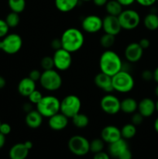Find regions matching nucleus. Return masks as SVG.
Here are the masks:
<instances>
[{"mask_svg":"<svg viewBox=\"0 0 158 159\" xmlns=\"http://www.w3.org/2000/svg\"><path fill=\"white\" fill-rule=\"evenodd\" d=\"M93 159H110L109 155L107 153L103 152H99V153L94 154V158Z\"/></svg>","mask_w":158,"mask_h":159,"instance_id":"nucleus-43","label":"nucleus"},{"mask_svg":"<svg viewBox=\"0 0 158 159\" xmlns=\"http://www.w3.org/2000/svg\"><path fill=\"white\" fill-rule=\"evenodd\" d=\"M68 148L74 155L83 156L90 152V142L81 135H74L68 141Z\"/></svg>","mask_w":158,"mask_h":159,"instance_id":"nucleus-8","label":"nucleus"},{"mask_svg":"<svg viewBox=\"0 0 158 159\" xmlns=\"http://www.w3.org/2000/svg\"><path fill=\"white\" fill-rule=\"evenodd\" d=\"M24 144L28 150H30V149L33 148V143H32V141H26V142L24 143Z\"/></svg>","mask_w":158,"mask_h":159,"instance_id":"nucleus-51","label":"nucleus"},{"mask_svg":"<svg viewBox=\"0 0 158 159\" xmlns=\"http://www.w3.org/2000/svg\"><path fill=\"white\" fill-rule=\"evenodd\" d=\"M121 101L114 95L107 93L102 98L100 107L104 113L108 115H116L120 110Z\"/></svg>","mask_w":158,"mask_h":159,"instance_id":"nucleus-11","label":"nucleus"},{"mask_svg":"<svg viewBox=\"0 0 158 159\" xmlns=\"http://www.w3.org/2000/svg\"><path fill=\"white\" fill-rule=\"evenodd\" d=\"M11 130V126L9 125V124H6V123H2L0 125V133H2V134H4L5 136L6 135H8L9 134H10Z\"/></svg>","mask_w":158,"mask_h":159,"instance_id":"nucleus-39","label":"nucleus"},{"mask_svg":"<svg viewBox=\"0 0 158 159\" xmlns=\"http://www.w3.org/2000/svg\"><path fill=\"white\" fill-rule=\"evenodd\" d=\"M141 78L143 80L146 81V82H150V81L153 79V72L150 70H144L141 73Z\"/></svg>","mask_w":158,"mask_h":159,"instance_id":"nucleus-38","label":"nucleus"},{"mask_svg":"<svg viewBox=\"0 0 158 159\" xmlns=\"http://www.w3.org/2000/svg\"><path fill=\"white\" fill-rule=\"evenodd\" d=\"M144 117L139 113V112H135L134 113H133L131 117V123L133 124H134L135 126H139L143 121Z\"/></svg>","mask_w":158,"mask_h":159,"instance_id":"nucleus-35","label":"nucleus"},{"mask_svg":"<svg viewBox=\"0 0 158 159\" xmlns=\"http://www.w3.org/2000/svg\"><path fill=\"white\" fill-rule=\"evenodd\" d=\"M29 151L24 143H18L9 150V158L10 159H26L29 155Z\"/></svg>","mask_w":158,"mask_h":159,"instance_id":"nucleus-22","label":"nucleus"},{"mask_svg":"<svg viewBox=\"0 0 158 159\" xmlns=\"http://www.w3.org/2000/svg\"><path fill=\"white\" fill-rule=\"evenodd\" d=\"M127 149H129L128 143L122 138L108 145V152L110 155L116 158H119V155H122Z\"/></svg>","mask_w":158,"mask_h":159,"instance_id":"nucleus-19","label":"nucleus"},{"mask_svg":"<svg viewBox=\"0 0 158 159\" xmlns=\"http://www.w3.org/2000/svg\"><path fill=\"white\" fill-rule=\"evenodd\" d=\"M136 126L134 124H126L120 129L121 130V136L122 138L125 140L131 139L133 137H135L136 134Z\"/></svg>","mask_w":158,"mask_h":159,"instance_id":"nucleus-28","label":"nucleus"},{"mask_svg":"<svg viewBox=\"0 0 158 159\" xmlns=\"http://www.w3.org/2000/svg\"><path fill=\"white\" fill-rule=\"evenodd\" d=\"M40 66L43 68V71L54 69V60H53V57H49V56H45V57H43L41 59V61H40Z\"/></svg>","mask_w":158,"mask_h":159,"instance_id":"nucleus-33","label":"nucleus"},{"mask_svg":"<svg viewBox=\"0 0 158 159\" xmlns=\"http://www.w3.org/2000/svg\"><path fill=\"white\" fill-rule=\"evenodd\" d=\"M80 0H54L55 6L60 12H68L78 5Z\"/></svg>","mask_w":158,"mask_h":159,"instance_id":"nucleus-24","label":"nucleus"},{"mask_svg":"<svg viewBox=\"0 0 158 159\" xmlns=\"http://www.w3.org/2000/svg\"><path fill=\"white\" fill-rule=\"evenodd\" d=\"M1 124H2V123H1V121H0V125H1Z\"/></svg>","mask_w":158,"mask_h":159,"instance_id":"nucleus-57","label":"nucleus"},{"mask_svg":"<svg viewBox=\"0 0 158 159\" xmlns=\"http://www.w3.org/2000/svg\"><path fill=\"white\" fill-rule=\"evenodd\" d=\"M6 79L2 77V76H0V89H2L6 86Z\"/></svg>","mask_w":158,"mask_h":159,"instance_id":"nucleus-50","label":"nucleus"},{"mask_svg":"<svg viewBox=\"0 0 158 159\" xmlns=\"http://www.w3.org/2000/svg\"><path fill=\"white\" fill-rule=\"evenodd\" d=\"M50 47L53 50H54V51H57V50L60 49L62 48L61 45V41H60V38H55L54 40H52L50 43Z\"/></svg>","mask_w":158,"mask_h":159,"instance_id":"nucleus-40","label":"nucleus"},{"mask_svg":"<svg viewBox=\"0 0 158 159\" xmlns=\"http://www.w3.org/2000/svg\"><path fill=\"white\" fill-rule=\"evenodd\" d=\"M62 48L70 53L78 51L85 43V36L77 28L71 27L65 30L60 37Z\"/></svg>","mask_w":158,"mask_h":159,"instance_id":"nucleus-2","label":"nucleus"},{"mask_svg":"<svg viewBox=\"0 0 158 159\" xmlns=\"http://www.w3.org/2000/svg\"><path fill=\"white\" fill-rule=\"evenodd\" d=\"M1 42L2 40H0V50H1Z\"/></svg>","mask_w":158,"mask_h":159,"instance_id":"nucleus-56","label":"nucleus"},{"mask_svg":"<svg viewBox=\"0 0 158 159\" xmlns=\"http://www.w3.org/2000/svg\"><path fill=\"white\" fill-rule=\"evenodd\" d=\"M155 107H156V111L158 113V99L155 102Z\"/></svg>","mask_w":158,"mask_h":159,"instance_id":"nucleus-53","label":"nucleus"},{"mask_svg":"<svg viewBox=\"0 0 158 159\" xmlns=\"http://www.w3.org/2000/svg\"><path fill=\"white\" fill-rule=\"evenodd\" d=\"M122 29L132 30L137 27L140 23V16L134 9H125L118 16Z\"/></svg>","mask_w":158,"mask_h":159,"instance_id":"nucleus-7","label":"nucleus"},{"mask_svg":"<svg viewBox=\"0 0 158 159\" xmlns=\"http://www.w3.org/2000/svg\"><path fill=\"white\" fill-rule=\"evenodd\" d=\"M94 4L96 6H99V7H102L106 5V3L108 2V0H92Z\"/></svg>","mask_w":158,"mask_h":159,"instance_id":"nucleus-46","label":"nucleus"},{"mask_svg":"<svg viewBox=\"0 0 158 159\" xmlns=\"http://www.w3.org/2000/svg\"><path fill=\"white\" fill-rule=\"evenodd\" d=\"M101 138L108 144L115 142L122 138L120 129L114 125L106 126L101 131Z\"/></svg>","mask_w":158,"mask_h":159,"instance_id":"nucleus-15","label":"nucleus"},{"mask_svg":"<svg viewBox=\"0 0 158 159\" xmlns=\"http://www.w3.org/2000/svg\"><path fill=\"white\" fill-rule=\"evenodd\" d=\"M102 30L105 34L116 36L122 30L118 16L107 15L102 19Z\"/></svg>","mask_w":158,"mask_h":159,"instance_id":"nucleus-13","label":"nucleus"},{"mask_svg":"<svg viewBox=\"0 0 158 159\" xmlns=\"http://www.w3.org/2000/svg\"><path fill=\"white\" fill-rule=\"evenodd\" d=\"M48 125L50 128L53 130L56 131H60L64 130L68 125V119L65 115L63 113L58 112L56 114L53 115L52 116L48 118Z\"/></svg>","mask_w":158,"mask_h":159,"instance_id":"nucleus-16","label":"nucleus"},{"mask_svg":"<svg viewBox=\"0 0 158 159\" xmlns=\"http://www.w3.org/2000/svg\"><path fill=\"white\" fill-rule=\"evenodd\" d=\"M137 111L144 118L150 117L156 111L155 102L150 98H143L138 102Z\"/></svg>","mask_w":158,"mask_h":159,"instance_id":"nucleus-17","label":"nucleus"},{"mask_svg":"<svg viewBox=\"0 0 158 159\" xmlns=\"http://www.w3.org/2000/svg\"><path fill=\"white\" fill-rule=\"evenodd\" d=\"M81 1H83V2H90V1H92V0H81Z\"/></svg>","mask_w":158,"mask_h":159,"instance_id":"nucleus-55","label":"nucleus"},{"mask_svg":"<svg viewBox=\"0 0 158 159\" xmlns=\"http://www.w3.org/2000/svg\"><path fill=\"white\" fill-rule=\"evenodd\" d=\"M153 80L158 84V66L155 68V70L153 71Z\"/></svg>","mask_w":158,"mask_h":159,"instance_id":"nucleus-49","label":"nucleus"},{"mask_svg":"<svg viewBox=\"0 0 158 159\" xmlns=\"http://www.w3.org/2000/svg\"><path fill=\"white\" fill-rule=\"evenodd\" d=\"M143 51L139 43L133 42L129 43L125 49V57L126 61L130 63H136L142 58L143 55Z\"/></svg>","mask_w":158,"mask_h":159,"instance_id":"nucleus-14","label":"nucleus"},{"mask_svg":"<svg viewBox=\"0 0 158 159\" xmlns=\"http://www.w3.org/2000/svg\"><path fill=\"white\" fill-rule=\"evenodd\" d=\"M138 108V102L135 99L131 97L125 98L121 101L120 110L126 114H133L136 112Z\"/></svg>","mask_w":158,"mask_h":159,"instance_id":"nucleus-23","label":"nucleus"},{"mask_svg":"<svg viewBox=\"0 0 158 159\" xmlns=\"http://www.w3.org/2000/svg\"><path fill=\"white\" fill-rule=\"evenodd\" d=\"M23 110L26 112V113H29V111H31V110H33L32 103H31V102H29H29H27V103H25L24 105H23Z\"/></svg>","mask_w":158,"mask_h":159,"instance_id":"nucleus-47","label":"nucleus"},{"mask_svg":"<svg viewBox=\"0 0 158 159\" xmlns=\"http://www.w3.org/2000/svg\"><path fill=\"white\" fill-rule=\"evenodd\" d=\"M143 25L148 30L154 31L158 29V15L155 12H150L143 19Z\"/></svg>","mask_w":158,"mask_h":159,"instance_id":"nucleus-25","label":"nucleus"},{"mask_svg":"<svg viewBox=\"0 0 158 159\" xmlns=\"http://www.w3.org/2000/svg\"><path fill=\"white\" fill-rule=\"evenodd\" d=\"M43 96V94H42L39 90L35 89L32 93L29 94V96H28V99H29V102H31L32 104H36V105H37V104L41 100Z\"/></svg>","mask_w":158,"mask_h":159,"instance_id":"nucleus-34","label":"nucleus"},{"mask_svg":"<svg viewBox=\"0 0 158 159\" xmlns=\"http://www.w3.org/2000/svg\"><path fill=\"white\" fill-rule=\"evenodd\" d=\"M20 18L19 13H16L15 12H9L6 18V22L9 28H14L17 26L20 23Z\"/></svg>","mask_w":158,"mask_h":159,"instance_id":"nucleus-32","label":"nucleus"},{"mask_svg":"<svg viewBox=\"0 0 158 159\" xmlns=\"http://www.w3.org/2000/svg\"><path fill=\"white\" fill-rule=\"evenodd\" d=\"M43 116L37 110H32L26 113L25 121L26 125L29 128L37 129L41 126L43 123Z\"/></svg>","mask_w":158,"mask_h":159,"instance_id":"nucleus-21","label":"nucleus"},{"mask_svg":"<svg viewBox=\"0 0 158 159\" xmlns=\"http://www.w3.org/2000/svg\"><path fill=\"white\" fill-rule=\"evenodd\" d=\"M37 110L43 116L49 118L60 112V101L57 97L51 95L43 96L37 104Z\"/></svg>","mask_w":158,"mask_h":159,"instance_id":"nucleus-4","label":"nucleus"},{"mask_svg":"<svg viewBox=\"0 0 158 159\" xmlns=\"http://www.w3.org/2000/svg\"><path fill=\"white\" fill-rule=\"evenodd\" d=\"M39 82L45 90L54 92L57 91L61 87L62 77L56 70H46L42 72Z\"/></svg>","mask_w":158,"mask_h":159,"instance_id":"nucleus-5","label":"nucleus"},{"mask_svg":"<svg viewBox=\"0 0 158 159\" xmlns=\"http://www.w3.org/2000/svg\"><path fill=\"white\" fill-rule=\"evenodd\" d=\"M52 57L54 60V68L58 71H67L71 66V64H72L71 53L68 52V51L63 48L54 51Z\"/></svg>","mask_w":158,"mask_h":159,"instance_id":"nucleus-10","label":"nucleus"},{"mask_svg":"<svg viewBox=\"0 0 158 159\" xmlns=\"http://www.w3.org/2000/svg\"><path fill=\"white\" fill-rule=\"evenodd\" d=\"M81 27L88 34H95L102 30V19L97 15H88L83 19Z\"/></svg>","mask_w":158,"mask_h":159,"instance_id":"nucleus-12","label":"nucleus"},{"mask_svg":"<svg viewBox=\"0 0 158 159\" xmlns=\"http://www.w3.org/2000/svg\"><path fill=\"white\" fill-rule=\"evenodd\" d=\"M8 4L12 12L20 14L26 8V0H8Z\"/></svg>","mask_w":158,"mask_h":159,"instance_id":"nucleus-29","label":"nucleus"},{"mask_svg":"<svg viewBox=\"0 0 158 159\" xmlns=\"http://www.w3.org/2000/svg\"><path fill=\"white\" fill-rule=\"evenodd\" d=\"M81 101L75 95H68L60 101V112L68 118H72L74 115L80 113Z\"/></svg>","mask_w":158,"mask_h":159,"instance_id":"nucleus-6","label":"nucleus"},{"mask_svg":"<svg viewBox=\"0 0 158 159\" xmlns=\"http://www.w3.org/2000/svg\"><path fill=\"white\" fill-rule=\"evenodd\" d=\"M23 47V39L17 34H9L3 37L1 42V50L8 54H15Z\"/></svg>","mask_w":158,"mask_h":159,"instance_id":"nucleus-9","label":"nucleus"},{"mask_svg":"<svg viewBox=\"0 0 158 159\" xmlns=\"http://www.w3.org/2000/svg\"><path fill=\"white\" fill-rule=\"evenodd\" d=\"M41 74L42 73L40 72L39 70L33 69V70H32V71H29L28 77H29L30 79H32L33 81H34V82H39V81H40V77H41Z\"/></svg>","mask_w":158,"mask_h":159,"instance_id":"nucleus-37","label":"nucleus"},{"mask_svg":"<svg viewBox=\"0 0 158 159\" xmlns=\"http://www.w3.org/2000/svg\"><path fill=\"white\" fill-rule=\"evenodd\" d=\"M72 123L77 128H85L89 124V118L86 114L84 113H78L76 115H74L72 118Z\"/></svg>","mask_w":158,"mask_h":159,"instance_id":"nucleus-27","label":"nucleus"},{"mask_svg":"<svg viewBox=\"0 0 158 159\" xmlns=\"http://www.w3.org/2000/svg\"><path fill=\"white\" fill-rule=\"evenodd\" d=\"M105 142L102 138H95L90 142V152L92 153H99L103 151Z\"/></svg>","mask_w":158,"mask_h":159,"instance_id":"nucleus-31","label":"nucleus"},{"mask_svg":"<svg viewBox=\"0 0 158 159\" xmlns=\"http://www.w3.org/2000/svg\"><path fill=\"white\" fill-rule=\"evenodd\" d=\"M99 67L101 72L112 77L123 68V63L117 53L107 49L101 54Z\"/></svg>","mask_w":158,"mask_h":159,"instance_id":"nucleus-1","label":"nucleus"},{"mask_svg":"<svg viewBox=\"0 0 158 159\" xmlns=\"http://www.w3.org/2000/svg\"><path fill=\"white\" fill-rule=\"evenodd\" d=\"M155 95L158 97V84L157 85H156V88H155Z\"/></svg>","mask_w":158,"mask_h":159,"instance_id":"nucleus-54","label":"nucleus"},{"mask_svg":"<svg viewBox=\"0 0 158 159\" xmlns=\"http://www.w3.org/2000/svg\"><path fill=\"white\" fill-rule=\"evenodd\" d=\"M118 159H132V153L131 152H130L129 148L127 149V150L125 151L122 155H119Z\"/></svg>","mask_w":158,"mask_h":159,"instance_id":"nucleus-44","label":"nucleus"},{"mask_svg":"<svg viewBox=\"0 0 158 159\" xmlns=\"http://www.w3.org/2000/svg\"><path fill=\"white\" fill-rule=\"evenodd\" d=\"M153 127H154L155 131L158 134V116L156 118V120H155L154 124H153Z\"/></svg>","mask_w":158,"mask_h":159,"instance_id":"nucleus-52","label":"nucleus"},{"mask_svg":"<svg viewBox=\"0 0 158 159\" xmlns=\"http://www.w3.org/2000/svg\"><path fill=\"white\" fill-rule=\"evenodd\" d=\"M114 91L120 93H127L133 89L135 81L133 75L128 71L122 69L112 77Z\"/></svg>","mask_w":158,"mask_h":159,"instance_id":"nucleus-3","label":"nucleus"},{"mask_svg":"<svg viewBox=\"0 0 158 159\" xmlns=\"http://www.w3.org/2000/svg\"><path fill=\"white\" fill-rule=\"evenodd\" d=\"M5 143H6V136L0 133V149L5 145Z\"/></svg>","mask_w":158,"mask_h":159,"instance_id":"nucleus-48","label":"nucleus"},{"mask_svg":"<svg viewBox=\"0 0 158 159\" xmlns=\"http://www.w3.org/2000/svg\"><path fill=\"white\" fill-rule=\"evenodd\" d=\"M136 2L140 6H144V7H149L152 6L156 2V0H136Z\"/></svg>","mask_w":158,"mask_h":159,"instance_id":"nucleus-41","label":"nucleus"},{"mask_svg":"<svg viewBox=\"0 0 158 159\" xmlns=\"http://www.w3.org/2000/svg\"><path fill=\"white\" fill-rule=\"evenodd\" d=\"M105 9L108 15L119 16V14L122 12L123 6L117 1V0H110L105 5Z\"/></svg>","mask_w":158,"mask_h":159,"instance_id":"nucleus-26","label":"nucleus"},{"mask_svg":"<svg viewBox=\"0 0 158 159\" xmlns=\"http://www.w3.org/2000/svg\"><path fill=\"white\" fill-rule=\"evenodd\" d=\"M122 6H129L136 2V0H117Z\"/></svg>","mask_w":158,"mask_h":159,"instance_id":"nucleus-45","label":"nucleus"},{"mask_svg":"<svg viewBox=\"0 0 158 159\" xmlns=\"http://www.w3.org/2000/svg\"><path fill=\"white\" fill-rule=\"evenodd\" d=\"M17 89L21 96L28 97L29 94L36 89V82L33 81L29 77L23 78L19 82Z\"/></svg>","mask_w":158,"mask_h":159,"instance_id":"nucleus-20","label":"nucleus"},{"mask_svg":"<svg viewBox=\"0 0 158 159\" xmlns=\"http://www.w3.org/2000/svg\"><path fill=\"white\" fill-rule=\"evenodd\" d=\"M94 84L98 88L107 93H111L114 91L112 87V80L111 76L105 73H98L94 79Z\"/></svg>","mask_w":158,"mask_h":159,"instance_id":"nucleus-18","label":"nucleus"},{"mask_svg":"<svg viewBox=\"0 0 158 159\" xmlns=\"http://www.w3.org/2000/svg\"><path fill=\"white\" fill-rule=\"evenodd\" d=\"M138 43H139V44L140 45V47L143 50H146V49H147V48H149V47H150V40L147 38L140 39Z\"/></svg>","mask_w":158,"mask_h":159,"instance_id":"nucleus-42","label":"nucleus"},{"mask_svg":"<svg viewBox=\"0 0 158 159\" xmlns=\"http://www.w3.org/2000/svg\"><path fill=\"white\" fill-rule=\"evenodd\" d=\"M9 26L6 23V20H3L0 19V38L6 37L9 32Z\"/></svg>","mask_w":158,"mask_h":159,"instance_id":"nucleus-36","label":"nucleus"},{"mask_svg":"<svg viewBox=\"0 0 158 159\" xmlns=\"http://www.w3.org/2000/svg\"><path fill=\"white\" fill-rule=\"evenodd\" d=\"M115 41H116V36L109 34H105V33L100 38L101 46L106 50L112 48L114 45Z\"/></svg>","mask_w":158,"mask_h":159,"instance_id":"nucleus-30","label":"nucleus"},{"mask_svg":"<svg viewBox=\"0 0 158 159\" xmlns=\"http://www.w3.org/2000/svg\"><path fill=\"white\" fill-rule=\"evenodd\" d=\"M156 2H158V0H156Z\"/></svg>","mask_w":158,"mask_h":159,"instance_id":"nucleus-58","label":"nucleus"}]
</instances>
